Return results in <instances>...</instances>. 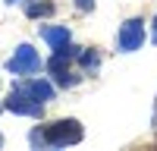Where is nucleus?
Here are the masks:
<instances>
[{
    "instance_id": "nucleus-11",
    "label": "nucleus",
    "mask_w": 157,
    "mask_h": 151,
    "mask_svg": "<svg viewBox=\"0 0 157 151\" xmlns=\"http://www.w3.org/2000/svg\"><path fill=\"white\" fill-rule=\"evenodd\" d=\"M0 145H3V138H0Z\"/></svg>"
},
{
    "instance_id": "nucleus-7",
    "label": "nucleus",
    "mask_w": 157,
    "mask_h": 151,
    "mask_svg": "<svg viewBox=\"0 0 157 151\" xmlns=\"http://www.w3.org/2000/svg\"><path fill=\"white\" fill-rule=\"evenodd\" d=\"M78 63H82L85 69H98L101 66V54L98 50H85V54H78Z\"/></svg>"
},
{
    "instance_id": "nucleus-6",
    "label": "nucleus",
    "mask_w": 157,
    "mask_h": 151,
    "mask_svg": "<svg viewBox=\"0 0 157 151\" xmlns=\"http://www.w3.org/2000/svg\"><path fill=\"white\" fill-rule=\"evenodd\" d=\"M41 35H44V41L54 50H60V47L69 44V29H63V25H60V29H50V25H47V29H41Z\"/></svg>"
},
{
    "instance_id": "nucleus-13",
    "label": "nucleus",
    "mask_w": 157,
    "mask_h": 151,
    "mask_svg": "<svg viewBox=\"0 0 157 151\" xmlns=\"http://www.w3.org/2000/svg\"><path fill=\"white\" fill-rule=\"evenodd\" d=\"M0 110H3V107H0Z\"/></svg>"
},
{
    "instance_id": "nucleus-2",
    "label": "nucleus",
    "mask_w": 157,
    "mask_h": 151,
    "mask_svg": "<svg viewBox=\"0 0 157 151\" xmlns=\"http://www.w3.org/2000/svg\"><path fill=\"white\" fill-rule=\"evenodd\" d=\"M6 69H10V72H16V76H32V72L41 69V57L35 54V47H32V44H19V47H16V54L10 57Z\"/></svg>"
},
{
    "instance_id": "nucleus-9",
    "label": "nucleus",
    "mask_w": 157,
    "mask_h": 151,
    "mask_svg": "<svg viewBox=\"0 0 157 151\" xmlns=\"http://www.w3.org/2000/svg\"><path fill=\"white\" fill-rule=\"evenodd\" d=\"M75 6H78V10H91V6H94V0H75Z\"/></svg>"
},
{
    "instance_id": "nucleus-8",
    "label": "nucleus",
    "mask_w": 157,
    "mask_h": 151,
    "mask_svg": "<svg viewBox=\"0 0 157 151\" xmlns=\"http://www.w3.org/2000/svg\"><path fill=\"white\" fill-rule=\"evenodd\" d=\"M25 13H29V16H50L54 6H50V3H29V6H25Z\"/></svg>"
},
{
    "instance_id": "nucleus-4",
    "label": "nucleus",
    "mask_w": 157,
    "mask_h": 151,
    "mask_svg": "<svg viewBox=\"0 0 157 151\" xmlns=\"http://www.w3.org/2000/svg\"><path fill=\"white\" fill-rule=\"evenodd\" d=\"M120 50H138L141 41H145V25H141V19H129L123 29H120Z\"/></svg>"
},
{
    "instance_id": "nucleus-10",
    "label": "nucleus",
    "mask_w": 157,
    "mask_h": 151,
    "mask_svg": "<svg viewBox=\"0 0 157 151\" xmlns=\"http://www.w3.org/2000/svg\"><path fill=\"white\" fill-rule=\"evenodd\" d=\"M154 41H157V19H154Z\"/></svg>"
},
{
    "instance_id": "nucleus-1",
    "label": "nucleus",
    "mask_w": 157,
    "mask_h": 151,
    "mask_svg": "<svg viewBox=\"0 0 157 151\" xmlns=\"http://www.w3.org/2000/svg\"><path fill=\"white\" fill-rule=\"evenodd\" d=\"M32 142L35 145H54V148L75 145V142H82V126L75 120H57V123L44 126V132H35Z\"/></svg>"
},
{
    "instance_id": "nucleus-3",
    "label": "nucleus",
    "mask_w": 157,
    "mask_h": 151,
    "mask_svg": "<svg viewBox=\"0 0 157 151\" xmlns=\"http://www.w3.org/2000/svg\"><path fill=\"white\" fill-rule=\"evenodd\" d=\"M6 110L25 113V117H41V113H44V104H41L38 98H32L22 85H16V88H13V95L6 98Z\"/></svg>"
},
{
    "instance_id": "nucleus-5",
    "label": "nucleus",
    "mask_w": 157,
    "mask_h": 151,
    "mask_svg": "<svg viewBox=\"0 0 157 151\" xmlns=\"http://www.w3.org/2000/svg\"><path fill=\"white\" fill-rule=\"evenodd\" d=\"M22 88H25V91H29L32 98H38L41 104H44V101H50V98H54V85H50L47 79H32V82H25Z\"/></svg>"
},
{
    "instance_id": "nucleus-12",
    "label": "nucleus",
    "mask_w": 157,
    "mask_h": 151,
    "mask_svg": "<svg viewBox=\"0 0 157 151\" xmlns=\"http://www.w3.org/2000/svg\"><path fill=\"white\" fill-rule=\"evenodd\" d=\"M10 3H16V0H10Z\"/></svg>"
}]
</instances>
